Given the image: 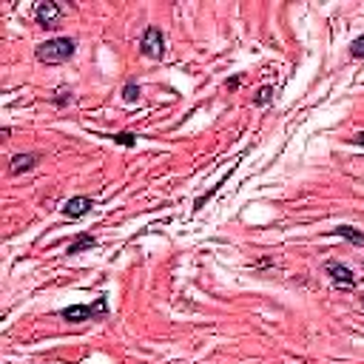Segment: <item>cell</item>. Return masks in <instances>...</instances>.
<instances>
[{
    "label": "cell",
    "instance_id": "obj_15",
    "mask_svg": "<svg viewBox=\"0 0 364 364\" xmlns=\"http://www.w3.org/2000/svg\"><path fill=\"white\" fill-rule=\"evenodd\" d=\"M353 143H356V145H364V131H361V134H356Z\"/></svg>",
    "mask_w": 364,
    "mask_h": 364
},
{
    "label": "cell",
    "instance_id": "obj_16",
    "mask_svg": "<svg viewBox=\"0 0 364 364\" xmlns=\"http://www.w3.org/2000/svg\"><path fill=\"white\" fill-rule=\"evenodd\" d=\"M361 308H364V296H361Z\"/></svg>",
    "mask_w": 364,
    "mask_h": 364
},
{
    "label": "cell",
    "instance_id": "obj_9",
    "mask_svg": "<svg viewBox=\"0 0 364 364\" xmlns=\"http://www.w3.org/2000/svg\"><path fill=\"white\" fill-rule=\"evenodd\" d=\"M333 234H336V236H344V239L353 242V245H364V234L356 231V228H350V225H339V228H333Z\"/></svg>",
    "mask_w": 364,
    "mask_h": 364
},
{
    "label": "cell",
    "instance_id": "obj_13",
    "mask_svg": "<svg viewBox=\"0 0 364 364\" xmlns=\"http://www.w3.org/2000/svg\"><path fill=\"white\" fill-rule=\"evenodd\" d=\"M350 54L356 57V60H364V34H361V37H356V40H353V46H350Z\"/></svg>",
    "mask_w": 364,
    "mask_h": 364
},
{
    "label": "cell",
    "instance_id": "obj_7",
    "mask_svg": "<svg viewBox=\"0 0 364 364\" xmlns=\"http://www.w3.org/2000/svg\"><path fill=\"white\" fill-rule=\"evenodd\" d=\"M37 162H40V154H17L9 162V174H23V171H32Z\"/></svg>",
    "mask_w": 364,
    "mask_h": 364
},
{
    "label": "cell",
    "instance_id": "obj_5",
    "mask_svg": "<svg viewBox=\"0 0 364 364\" xmlns=\"http://www.w3.org/2000/svg\"><path fill=\"white\" fill-rule=\"evenodd\" d=\"M324 271H328V276L333 279L336 287H341V291H353L356 287V276L348 265H341V262H328L324 265Z\"/></svg>",
    "mask_w": 364,
    "mask_h": 364
},
{
    "label": "cell",
    "instance_id": "obj_6",
    "mask_svg": "<svg viewBox=\"0 0 364 364\" xmlns=\"http://www.w3.org/2000/svg\"><path fill=\"white\" fill-rule=\"evenodd\" d=\"M91 208H94V199H91V197H71V199L66 202V208H63V214H66L69 219H80V217L88 214Z\"/></svg>",
    "mask_w": 364,
    "mask_h": 364
},
{
    "label": "cell",
    "instance_id": "obj_1",
    "mask_svg": "<svg viewBox=\"0 0 364 364\" xmlns=\"http://www.w3.org/2000/svg\"><path fill=\"white\" fill-rule=\"evenodd\" d=\"M74 51H77V43L71 40V37H51V40L40 43L37 46V60L46 63V66H57V63H66L74 57Z\"/></svg>",
    "mask_w": 364,
    "mask_h": 364
},
{
    "label": "cell",
    "instance_id": "obj_14",
    "mask_svg": "<svg viewBox=\"0 0 364 364\" xmlns=\"http://www.w3.org/2000/svg\"><path fill=\"white\" fill-rule=\"evenodd\" d=\"M54 103H57V106H66V103H71V94H69L66 88H60V94H57V97H54Z\"/></svg>",
    "mask_w": 364,
    "mask_h": 364
},
{
    "label": "cell",
    "instance_id": "obj_2",
    "mask_svg": "<svg viewBox=\"0 0 364 364\" xmlns=\"http://www.w3.org/2000/svg\"><path fill=\"white\" fill-rule=\"evenodd\" d=\"M60 316L71 324H80V321H88V319H106L108 316V299L100 296L94 304H71V308H66Z\"/></svg>",
    "mask_w": 364,
    "mask_h": 364
},
{
    "label": "cell",
    "instance_id": "obj_12",
    "mask_svg": "<svg viewBox=\"0 0 364 364\" xmlns=\"http://www.w3.org/2000/svg\"><path fill=\"white\" fill-rule=\"evenodd\" d=\"M271 97H274V88H271V86H262V88L256 91V97H254V106H265V103H271Z\"/></svg>",
    "mask_w": 364,
    "mask_h": 364
},
{
    "label": "cell",
    "instance_id": "obj_10",
    "mask_svg": "<svg viewBox=\"0 0 364 364\" xmlns=\"http://www.w3.org/2000/svg\"><path fill=\"white\" fill-rule=\"evenodd\" d=\"M123 100H125V103H137V100H140V86H137V83H125Z\"/></svg>",
    "mask_w": 364,
    "mask_h": 364
},
{
    "label": "cell",
    "instance_id": "obj_4",
    "mask_svg": "<svg viewBox=\"0 0 364 364\" xmlns=\"http://www.w3.org/2000/svg\"><path fill=\"white\" fill-rule=\"evenodd\" d=\"M34 17H37V23H40L43 29H57V26H60L63 9L57 6L54 0H43V3H37V9H34Z\"/></svg>",
    "mask_w": 364,
    "mask_h": 364
},
{
    "label": "cell",
    "instance_id": "obj_11",
    "mask_svg": "<svg viewBox=\"0 0 364 364\" xmlns=\"http://www.w3.org/2000/svg\"><path fill=\"white\" fill-rule=\"evenodd\" d=\"M114 143L125 145V148H134V145H137V137H134L131 131H120V134H114Z\"/></svg>",
    "mask_w": 364,
    "mask_h": 364
},
{
    "label": "cell",
    "instance_id": "obj_8",
    "mask_svg": "<svg viewBox=\"0 0 364 364\" xmlns=\"http://www.w3.org/2000/svg\"><path fill=\"white\" fill-rule=\"evenodd\" d=\"M94 245H97V239H94L91 234H80L77 239H74V242L69 245V256L80 254V251H88V247H94Z\"/></svg>",
    "mask_w": 364,
    "mask_h": 364
},
{
    "label": "cell",
    "instance_id": "obj_3",
    "mask_svg": "<svg viewBox=\"0 0 364 364\" xmlns=\"http://www.w3.org/2000/svg\"><path fill=\"white\" fill-rule=\"evenodd\" d=\"M140 51H143V57H148V60H160V57L165 54V34L157 26H148L143 32Z\"/></svg>",
    "mask_w": 364,
    "mask_h": 364
}]
</instances>
